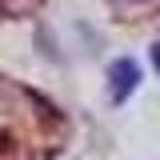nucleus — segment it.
<instances>
[{"mask_svg":"<svg viewBox=\"0 0 160 160\" xmlns=\"http://www.w3.org/2000/svg\"><path fill=\"white\" fill-rule=\"evenodd\" d=\"M108 80H112V100H116V104H124V100L132 96V88L140 84L136 60H112V64H108Z\"/></svg>","mask_w":160,"mask_h":160,"instance_id":"nucleus-1","label":"nucleus"},{"mask_svg":"<svg viewBox=\"0 0 160 160\" xmlns=\"http://www.w3.org/2000/svg\"><path fill=\"white\" fill-rule=\"evenodd\" d=\"M152 64H156V72H160V44H152Z\"/></svg>","mask_w":160,"mask_h":160,"instance_id":"nucleus-2","label":"nucleus"},{"mask_svg":"<svg viewBox=\"0 0 160 160\" xmlns=\"http://www.w3.org/2000/svg\"><path fill=\"white\" fill-rule=\"evenodd\" d=\"M132 4H140V0H132Z\"/></svg>","mask_w":160,"mask_h":160,"instance_id":"nucleus-3","label":"nucleus"}]
</instances>
